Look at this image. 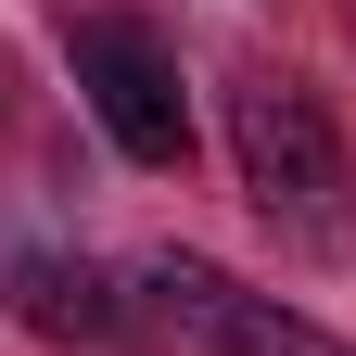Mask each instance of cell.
Returning <instances> with one entry per match:
<instances>
[{
    "instance_id": "1",
    "label": "cell",
    "mask_w": 356,
    "mask_h": 356,
    "mask_svg": "<svg viewBox=\"0 0 356 356\" xmlns=\"http://www.w3.org/2000/svg\"><path fill=\"white\" fill-rule=\"evenodd\" d=\"M229 165H242V204L293 254H356V153H343V127L318 115V89L242 76L229 89Z\"/></svg>"
},
{
    "instance_id": "2",
    "label": "cell",
    "mask_w": 356,
    "mask_h": 356,
    "mask_svg": "<svg viewBox=\"0 0 356 356\" xmlns=\"http://www.w3.org/2000/svg\"><path fill=\"white\" fill-rule=\"evenodd\" d=\"M127 331H153L165 356H356V343H331L305 318V305L254 293V280H229V267H204V254H140L127 267Z\"/></svg>"
},
{
    "instance_id": "3",
    "label": "cell",
    "mask_w": 356,
    "mask_h": 356,
    "mask_svg": "<svg viewBox=\"0 0 356 356\" xmlns=\"http://www.w3.org/2000/svg\"><path fill=\"white\" fill-rule=\"evenodd\" d=\"M76 89H89V115H102V140L127 165H178L191 153V89H178V51L140 26V13H76Z\"/></svg>"
},
{
    "instance_id": "4",
    "label": "cell",
    "mask_w": 356,
    "mask_h": 356,
    "mask_svg": "<svg viewBox=\"0 0 356 356\" xmlns=\"http://www.w3.org/2000/svg\"><path fill=\"white\" fill-rule=\"evenodd\" d=\"M0 293L38 343H127V280H102L89 254H13Z\"/></svg>"
}]
</instances>
